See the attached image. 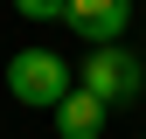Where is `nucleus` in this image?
Returning a JSON list of instances; mask_svg holds the SVG:
<instances>
[{
    "label": "nucleus",
    "mask_w": 146,
    "mask_h": 139,
    "mask_svg": "<svg viewBox=\"0 0 146 139\" xmlns=\"http://www.w3.org/2000/svg\"><path fill=\"white\" fill-rule=\"evenodd\" d=\"M77 83H84L90 97H104V104H139V91H146V63H139L125 42H111V49H84Z\"/></svg>",
    "instance_id": "obj_2"
},
{
    "label": "nucleus",
    "mask_w": 146,
    "mask_h": 139,
    "mask_svg": "<svg viewBox=\"0 0 146 139\" xmlns=\"http://www.w3.org/2000/svg\"><path fill=\"white\" fill-rule=\"evenodd\" d=\"M7 91H14V104L56 111L77 83H70V63L56 56V49H14V56H7Z\"/></svg>",
    "instance_id": "obj_1"
},
{
    "label": "nucleus",
    "mask_w": 146,
    "mask_h": 139,
    "mask_svg": "<svg viewBox=\"0 0 146 139\" xmlns=\"http://www.w3.org/2000/svg\"><path fill=\"white\" fill-rule=\"evenodd\" d=\"M63 7H70V0H14L21 21H63Z\"/></svg>",
    "instance_id": "obj_5"
},
{
    "label": "nucleus",
    "mask_w": 146,
    "mask_h": 139,
    "mask_svg": "<svg viewBox=\"0 0 146 139\" xmlns=\"http://www.w3.org/2000/svg\"><path fill=\"white\" fill-rule=\"evenodd\" d=\"M63 28L77 35L84 49H111V42H125V28H132V0H70Z\"/></svg>",
    "instance_id": "obj_3"
},
{
    "label": "nucleus",
    "mask_w": 146,
    "mask_h": 139,
    "mask_svg": "<svg viewBox=\"0 0 146 139\" xmlns=\"http://www.w3.org/2000/svg\"><path fill=\"white\" fill-rule=\"evenodd\" d=\"M104 118H111V104L90 97L84 83H77V91L56 104V139H98V132H104Z\"/></svg>",
    "instance_id": "obj_4"
}]
</instances>
